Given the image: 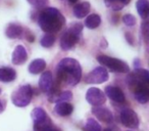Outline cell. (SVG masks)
Masks as SVG:
<instances>
[{
    "label": "cell",
    "mask_w": 149,
    "mask_h": 131,
    "mask_svg": "<svg viewBox=\"0 0 149 131\" xmlns=\"http://www.w3.org/2000/svg\"><path fill=\"white\" fill-rule=\"evenodd\" d=\"M56 73L57 79L68 86L77 85L82 77V69L79 62L70 57L60 60L56 68Z\"/></svg>",
    "instance_id": "obj_1"
},
{
    "label": "cell",
    "mask_w": 149,
    "mask_h": 131,
    "mask_svg": "<svg viewBox=\"0 0 149 131\" xmlns=\"http://www.w3.org/2000/svg\"><path fill=\"white\" fill-rule=\"evenodd\" d=\"M39 26L47 34L57 33L65 24V19L58 9L54 7H46L39 13Z\"/></svg>",
    "instance_id": "obj_2"
},
{
    "label": "cell",
    "mask_w": 149,
    "mask_h": 131,
    "mask_svg": "<svg viewBox=\"0 0 149 131\" xmlns=\"http://www.w3.org/2000/svg\"><path fill=\"white\" fill-rule=\"evenodd\" d=\"M82 30H83V25L80 23H77L74 24L68 31L64 32L63 35L61 36V39H60V47H61V49L64 50V51L72 49L79 41Z\"/></svg>",
    "instance_id": "obj_3"
},
{
    "label": "cell",
    "mask_w": 149,
    "mask_h": 131,
    "mask_svg": "<svg viewBox=\"0 0 149 131\" xmlns=\"http://www.w3.org/2000/svg\"><path fill=\"white\" fill-rule=\"evenodd\" d=\"M32 96H33V89L29 84H27V85L19 87L13 92L11 95V100L15 106L19 108H24L31 102Z\"/></svg>",
    "instance_id": "obj_4"
},
{
    "label": "cell",
    "mask_w": 149,
    "mask_h": 131,
    "mask_svg": "<svg viewBox=\"0 0 149 131\" xmlns=\"http://www.w3.org/2000/svg\"><path fill=\"white\" fill-rule=\"evenodd\" d=\"M97 60L102 66H105L106 68H108L113 72H118V73H129L130 72V68H129L128 64L125 62L124 60L110 57L107 55H98Z\"/></svg>",
    "instance_id": "obj_5"
},
{
    "label": "cell",
    "mask_w": 149,
    "mask_h": 131,
    "mask_svg": "<svg viewBox=\"0 0 149 131\" xmlns=\"http://www.w3.org/2000/svg\"><path fill=\"white\" fill-rule=\"evenodd\" d=\"M149 72L145 69H136L128 76V84L132 91L142 85H148Z\"/></svg>",
    "instance_id": "obj_6"
},
{
    "label": "cell",
    "mask_w": 149,
    "mask_h": 131,
    "mask_svg": "<svg viewBox=\"0 0 149 131\" xmlns=\"http://www.w3.org/2000/svg\"><path fill=\"white\" fill-rule=\"evenodd\" d=\"M109 78L108 72L105 68L98 67L94 69L92 72H90L85 78V81L87 84H102L106 82Z\"/></svg>",
    "instance_id": "obj_7"
},
{
    "label": "cell",
    "mask_w": 149,
    "mask_h": 131,
    "mask_svg": "<svg viewBox=\"0 0 149 131\" xmlns=\"http://www.w3.org/2000/svg\"><path fill=\"white\" fill-rule=\"evenodd\" d=\"M86 99L91 106H100L106 102V96L104 92H102L100 89L96 87H92L88 89L87 93H86Z\"/></svg>",
    "instance_id": "obj_8"
},
{
    "label": "cell",
    "mask_w": 149,
    "mask_h": 131,
    "mask_svg": "<svg viewBox=\"0 0 149 131\" xmlns=\"http://www.w3.org/2000/svg\"><path fill=\"white\" fill-rule=\"evenodd\" d=\"M120 121L128 128H137L139 126V118L133 110L126 108L120 112Z\"/></svg>",
    "instance_id": "obj_9"
},
{
    "label": "cell",
    "mask_w": 149,
    "mask_h": 131,
    "mask_svg": "<svg viewBox=\"0 0 149 131\" xmlns=\"http://www.w3.org/2000/svg\"><path fill=\"white\" fill-rule=\"evenodd\" d=\"M92 113L96 116V118L104 123H111L113 121L112 113L108 109L103 106H95L92 109Z\"/></svg>",
    "instance_id": "obj_10"
},
{
    "label": "cell",
    "mask_w": 149,
    "mask_h": 131,
    "mask_svg": "<svg viewBox=\"0 0 149 131\" xmlns=\"http://www.w3.org/2000/svg\"><path fill=\"white\" fill-rule=\"evenodd\" d=\"M105 95L111 100L120 102V104H122V102H124L126 100L124 92L118 87H114V86H107L105 88Z\"/></svg>",
    "instance_id": "obj_11"
},
{
    "label": "cell",
    "mask_w": 149,
    "mask_h": 131,
    "mask_svg": "<svg viewBox=\"0 0 149 131\" xmlns=\"http://www.w3.org/2000/svg\"><path fill=\"white\" fill-rule=\"evenodd\" d=\"M28 54L27 50L23 45H17L15 49L13 52V56H11V62L15 64H23L24 62L27 60Z\"/></svg>",
    "instance_id": "obj_12"
},
{
    "label": "cell",
    "mask_w": 149,
    "mask_h": 131,
    "mask_svg": "<svg viewBox=\"0 0 149 131\" xmlns=\"http://www.w3.org/2000/svg\"><path fill=\"white\" fill-rule=\"evenodd\" d=\"M52 85H53V82H52L51 72L49 71L44 72L39 79V87L41 89V91L48 92L50 90V88L52 87Z\"/></svg>",
    "instance_id": "obj_13"
},
{
    "label": "cell",
    "mask_w": 149,
    "mask_h": 131,
    "mask_svg": "<svg viewBox=\"0 0 149 131\" xmlns=\"http://www.w3.org/2000/svg\"><path fill=\"white\" fill-rule=\"evenodd\" d=\"M135 94V98L140 104H146L149 100V88L148 85H142L133 90Z\"/></svg>",
    "instance_id": "obj_14"
},
{
    "label": "cell",
    "mask_w": 149,
    "mask_h": 131,
    "mask_svg": "<svg viewBox=\"0 0 149 131\" xmlns=\"http://www.w3.org/2000/svg\"><path fill=\"white\" fill-rule=\"evenodd\" d=\"M90 8H91V5H90L89 2L87 1H84L82 3H79V4H76L74 7V15L76 18L78 19H83L86 15L89 13Z\"/></svg>",
    "instance_id": "obj_15"
},
{
    "label": "cell",
    "mask_w": 149,
    "mask_h": 131,
    "mask_svg": "<svg viewBox=\"0 0 149 131\" xmlns=\"http://www.w3.org/2000/svg\"><path fill=\"white\" fill-rule=\"evenodd\" d=\"M72 111H74V108L68 102H58V104H56L55 108H54V112L60 117L70 116L72 113Z\"/></svg>",
    "instance_id": "obj_16"
},
{
    "label": "cell",
    "mask_w": 149,
    "mask_h": 131,
    "mask_svg": "<svg viewBox=\"0 0 149 131\" xmlns=\"http://www.w3.org/2000/svg\"><path fill=\"white\" fill-rule=\"evenodd\" d=\"M22 33H23V28L17 24H9L5 29V35L7 38H10V39L19 38L22 35Z\"/></svg>",
    "instance_id": "obj_17"
},
{
    "label": "cell",
    "mask_w": 149,
    "mask_h": 131,
    "mask_svg": "<svg viewBox=\"0 0 149 131\" xmlns=\"http://www.w3.org/2000/svg\"><path fill=\"white\" fill-rule=\"evenodd\" d=\"M17 77V73L13 69L11 68H0V81L1 82H11L15 79Z\"/></svg>",
    "instance_id": "obj_18"
},
{
    "label": "cell",
    "mask_w": 149,
    "mask_h": 131,
    "mask_svg": "<svg viewBox=\"0 0 149 131\" xmlns=\"http://www.w3.org/2000/svg\"><path fill=\"white\" fill-rule=\"evenodd\" d=\"M46 68V62L42 58H37L33 60L29 66V72L31 74H40Z\"/></svg>",
    "instance_id": "obj_19"
},
{
    "label": "cell",
    "mask_w": 149,
    "mask_h": 131,
    "mask_svg": "<svg viewBox=\"0 0 149 131\" xmlns=\"http://www.w3.org/2000/svg\"><path fill=\"white\" fill-rule=\"evenodd\" d=\"M136 8L139 15L143 20H146L149 13V3L148 0H138L136 2Z\"/></svg>",
    "instance_id": "obj_20"
},
{
    "label": "cell",
    "mask_w": 149,
    "mask_h": 131,
    "mask_svg": "<svg viewBox=\"0 0 149 131\" xmlns=\"http://www.w3.org/2000/svg\"><path fill=\"white\" fill-rule=\"evenodd\" d=\"M100 24H101V18L96 13H92L86 18L85 26L89 29H96L97 27H99Z\"/></svg>",
    "instance_id": "obj_21"
},
{
    "label": "cell",
    "mask_w": 149,
    "mask_h": 131,
    "mask_svg": "<svg viewBox=\"0 0 149 131\" xmlns=\"http://www.w3.org/2000/svg\"><path fill=\"white\" fill-rule=\"evenodd\" d=\"M51 123V120L48 117L42 121L34 122V131H49L52 128Z\"/></svg>",
    "instance_id": "obj_22"
},
{
    "label": "cell",
    "mask_w": 149,
    "mask_h": 131,
    "mask_svg": "<svg viewBox=\"0 0 149 131\" xmlns=\"http://www.w3.org/2000/svg\"><path fill=\"white\" fill-rule=\"evenodd\" d=\"M105 5L113 11H120L125 5L129 4L130 0H104Z\"/></svg>",
    "instance_id": "obj_23"
},
{
    "label": "cell",
    "mask_w": 149,
    "mask_h": 131,
    "mask_svg": "<svg viewBox=\"0 0 149 131\" xmlns=\"http://www.w3.org/2000/svg\"><path fill=\"white\" fill-rule=\"evenodd\" d=\"M72 98V93L70 91H63L58 93L56 96H54L51 100H49L50 102H68V100H70Z\"/></svg>",
    "instance_id": "obj_24"
},
{
    "label": "cell",
    "mask_w": 149,
    "mask_h": 131,
    "mask_svg": "<svg viewBox=\"0 0 149 131\" xmlns=\"http://www.w3.org/2000/svg\"><path fill=\"white\" fill-rule=\"evenodd\" d=\"M32 119L34 122H38V121H42L45 118H47V114L42 108H35L31 113Z\"/></svg>",
    "instance_id": "obj_25"
},
{
    "label": "cell",
    "mask_w": 149,
    "mask_h": 131,
    "mask_svg": "<svg viewBox=\"0 0 149 131\" xmlns=\"http://www.w3.org/2000/svg\"><path fill=\"white\" fill-rule=\"evenodd\" d=\"M84 131H101V126H100V124L96 120L90 118L86 122V125L84 127Z\"/></svg>",
    "instance_id": "obj_26"
},
{
    "label": "cell",
    "mask_w": 149,
    "mask_h": 131,
    "mask_svg": "<svg viewBox=\"0 0 149 131\" xmlns=\"http://www.w3.org/2000/svg\"><path fill=\"white\" fill-rule=\"evenodd\" d=\"M54 42H55V37L53 34H46L41 38V45L43 47H51V46H53Z\"/></svg>",
    "instance_id": "obj_27"
},
{
    "label": "cell",
    "mask_w": 149,
    "mask_h": 131,
    "mask_svg": "<svg viewBox=\"0 0 149 131\" xmlns=\"http://www.w3.org/2000/svg\"><path fill=\"white\" fill-rule=\"evenodd\" d=\"M123 22H124L125 25H127L128 27H133V26L136 25L137 20L133 15L128 13V15H125L124 17H123Z\"/></svg>",
    "instance_id": "obj_28"
},
{
    "label": "cell",
    "mask_w": 149,
    "mask_h": 131,
    "mask_svg": "<svg viewBox=\"0 0 149 131\" xmlns=\"http://www.w3.org/2000/svg\"><path fill=\"white\" fill-rule=\"evenodd\" d=\"M28 2L35 7H44L48 3V0H28Z\"/></svg>",
    "instance_id": "obj_29"
},
{
    "label": "cell",
    "mask_w": 149,
    "mask_h": 131,
    "mask_svg": "<svg viewBox=\"0 0 149 131\" xmlns=\"http://www.w3.org/2000/svg\"><path fill=\"white\" fill-rule=\"evenodd\" d=\"M142 32H143V35H144V38H145V41L148 40V23L147 22H144L143 23V26H142Z\"/></svg>",
    "instance_id": "obj_30"
},
{
    "label": "cell",
    "mask_w": 149,
    "mask_h": 131,
    "mask_svg": "<svg viewBox=\"0 0 149 131\" xmlns=\"http://www.w3.org/2000/svg\"><path fill=\"white\" fill-rule=\"evenodd\" d=\"M26 38H27V40L29 42H34V40H35V37H34L33 35H31V34H28V35L26 36Z\"/></svg>",
    "instance_id": "obj_31"
},
{
    "label": "cell",
    "mask_w": 149,
    "mask_h": 131,
    "mask_svg": "<svg viewBox=\"0 0 149 131\" xmlns=\"http://www.w3.org/2000/svg\"><path fill=\"white\" fill-rule=\"evenodd\" d=\"M3 110H4V108H3V104L2 102H1V100H0V113H2Z\"/></svg>",
    "instance_id": "obj_32"
},
{
    "label": "cell",
    "mask_w": 149,
    "mask_h": 131,
    "mask_svg": "<svg viewBox=\"0 0 149 131\" xmlns=\"http://www.w3.org/2000/svg\"><path fill=\"white\" fill-rule=\"evenodd\" d=\"M135 64H136V67L140 66V62H139V60H135Z\"/></svg>",
    "instance_id": "obj_33"
},
{
    "label": "cell",
    "mask_w": 149,
    "mask_h": 131,
    "mask_svg": "<svg viewBox=\"0 0 149 131\" xmlns=\"http://www.w3.org/2000/svg\"><path fill=\"white\" fill-rule=\"evenodd\" d=\"M68 1H70V3H76L78 1V0H68Z\"/></svg>",
    "instance_id": "obj_34"
},
{
    "label": "cell",
    "mask_w": 149,
    "mask_h": 131,
    "mask_svg": "<svg viewBox=\"0 0 149 131\" xmlns=\"http://www.w3.org/2000/svg\"><path fill=\"white\" fill-rule=\"evenodd\" d=\"M49 131H59V130H57V129H54V128H51Z\"/></svg>",
    "instance_id": "obj_35"
},
{
    "label": "cell",
    "mask_w": 149,
    "mask_h": 131,
    "mask_svg": "<svg viewBox=\"0 0 149 131\" xmlns=\"http://www.w3.org/2000/svg\"><path fill=\"white\" fill-rule=\"evenodd\" d=\"M104 131H113V130H112V129H105Z\"/></svg>",
    "instance_id": "obj_36"
},
{
    "label": "cell",
    "mask_w": 149,
    "mask_h": 131,
    "mask_svg": "<svg viewBox=\"0 0 149 131\" xmlns=\"http://www.w3.org/2000/svg\"><path fill=\"white\" fill-rule=\"evenodd\" d=\"M0 93H1V89H0Z\"/></svg>",
    "instance_id": "obj_37"
}]
</instances>
